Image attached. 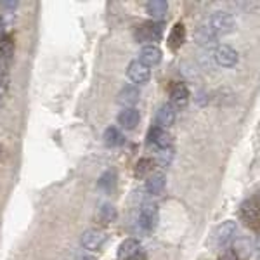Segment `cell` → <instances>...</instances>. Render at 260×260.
<instances>
[{
  "label": "cell",
  "mask_w": 260,
  "mask_h": 260,
  "mask_svg": "<svg viewBox=\"0 0 260 260\" xmlns=\"http://www.w3.org/2000/svg\"><path fill=\"white\" fill-rule=\"evenodd\" d=\"M165 186H167V179L163 174H154L146 180V191L153 196L161 194L163 189H165Z\"/></svg>",
  "instance_id": "obj_17"
},
{
  "label": "cell",
  "mask_w": 260,
  "mask_h": 260,
  "mask_svg": "<svg viewBox=\"0 0 260 260\" xmlns=\"http://www.w3.org/2000/svg\"><path fill=\"white\" fill-rule=\"evenodd\" d=\"M139 120H141L139 111L134 110V108H125V110H121L118 115V123L125 130H134L137 127V123H139Z\"/></svg>",
  "instance_id": "obj_13"
},
{
  "label": "cell",
  "mask_w": 260,
  "mask_h": 260,
  "mask_svg": "<svg viewBox=\"0 0 260 260\" xmlns=\"http://www.w3.org/2000/svg\"><path fill=\"white\" fill-rule=\"evenodd\" d=\"M153 169H154V161L149 160V158H142L136 165V177H139V179L148 177Z\"/></svg>",
  "instance_id": "obj_23"
},
{
  "label": "cell",
  "mask_w": 260,
  "mask_h": 260,
  "mask_svg": "<svg viewBox=\"0 0 260 260\" xmlns=\"http://www.w3.org/2000/svg\"><path fill=\"white\" fill-rule=\"evenodd\" d=\"M118 101L121 104H136L139 101V90L132 85H127L120 90V95H118Z\"/></svg>",
  "instance_id": "obj_21"
},
{
  "label": "cell",
  "mask_w": 260,
  "mask_h": 260,
  "mask_svg": "<svg viewBox=\"0 0 260 260\" xmlns=\"http://www.w3.org/2000/svg\"><path fill=\"white\" fill-rule=\"evenodd\" d=\"M104 144L110 148H116V146L123 144V137H121L120 130L116 127H108L104 130Z\"/></svg>",
  "instance_id": "obj_20"
},
{
  "label": "cell",
  "mask_w": 260,
  "mask_h": 260,
  "mask_svg": "<svg viewBox=\"0 0 260 260\" xmlns=\"http://www.w3.org/2000/svg\"><path fill=\"white\" fill-rule=\"evenodd\" d=\"M146 9H148L151 18L163 19L167 16V11H169V4L165 0H153V2L146 4Z\"/></svg>",
  "instance_id": "obj_18"
},
{
  "label": "cell",
  "mask_w": 260,
  "mask_h": 260,
  "mask_svg": "<svg viewBox=\"0 0 260 260\" xmlns=\"http://www.w3.org/2000/svg\"><path fill=\"white\" fill-rule=\"evenodd\" d=\"M172 158H174V151H172V148L160 149V153H158L156 161L160 163L161 167H167V165H170V163H172Z\"/></svg>",
  "instance_id": "obj_25"
},
{
  "label": "cell",
  "mask_w": 260,
  "mask_h": 260,
  "mask_svg": "<svg viewBox=\"0 0 260 260\" xmlns=\"http://www.w3.org/2000/svg\"><path fill=\"white\" fill-rule=\"evenodd\" d=\"M210 30L213 31V35L219 37V35H229V33L234 31L236 28V21H234L233 16L229 12H222V11H217L212 14L210 18Z\"/></svg>",
  "instance_id": "obj_1"
},
{
  "label": "cell",
  "mask_w": 260,
  "mask_h": 260,
  "mask_svg": "<svg viewBox=\"0 0 260 260\" xmlns=\"http://www.w3.org/2000/svg\"><path fill=\"white\" fill-rule=\"evenodd\" d=\"M2 33H4V21L0 19V37H2Z\"/></svg>",
  "instance_id": "obj_28"
},
{
  "label": "cell",
  "mask_w": 260,
  "mask_h": 260,
  "mask_svg": "<svg viewBox=\"0 0 260 260\" xmlns=\"http://www.w3.org/2000/svg\"><path fill=\"white\" fill-rule=\"evenodd\" d=\"M6 92H7V78H0V103L6 98Z\"/></svg>",
  "instance_id": "obj_26"
},
{
  "label": "cell",
  "mask_w": 260,
  "mask_h": 260,
  "mask_svg": "<svg viewBox=\"0 0 260 260\" xmlns=\"http://www.w3.org/2000/svg\"><path fill=\"white\" fill-rule=\"evenodd\" d=\"M148 141L151 142V144L156 146V148H160V149L170 148V144H172L170 134L167 132V130H163V128H160V127H156V125H154L153 128H149V132H148Z\"/></svg>",
  "instance_id": "obj_12"
},
{
  "label": "cell",
  "mask_w": 260,
  "mask_h": 260,
  "mask_svg": "<svg viewBox=\"0 0 260 260\" xmlns=\"http://www.w3.org/2000/svg\"><path fill=\"white\" fill-rule=\"evenodd\" d=\"M175 121V110L170 104H163L156 113V127L165 130L167 127H172Z\"/></svg>",
  "instance_id": "obj_15"
},
{
  "label": "cell",
  "mask_w": 260,
  "mask_h": 260,
  "mask_svg": "<svg viewBox=\"0 0 260 260\" xmlns=\"http://www.w3.org/2000/svg\"><path fill=\"white\" fill-rule=\"evenodd\" d=\"M127 77L134 83H146L151 77V71L144 64H141L139 61H132L127 68Z\"/></svg>",
  "instance_id": "obj_11"
},
{
  "label": "cell",
  "mask_w": 260,
  "mask_h": 260,
  "mask_svg": "<svg viewBox=\"0 0 260 260\" xmlns=\"http://www.w3.org/2000/svg\"><path fill=\"white\" fill-rule=\"evenodd\" d=\"M234 234H236V224H234L233 220L224 222V224L219 228V231H217V236H215L217 246H219V248L229 246L234 240Z\"/></svg>",
  "instance_id": "obj_7"
},
{
  "label": "cell",
  "mask_w": 260,
  "mask_h": 260,
  "mask_svg": "<svg viewBox=\"0 0 260 260\" xmlns=\"http://www.w3.org/2000/svg\"><path fill=\"white\" fill-rule=\"evenodd\" d=\"M240 215H241V219L245 220V224L248 225V228H251V229L257 231V229H258V219H260V215H258V203H257V198H250V200H246L245 203L241 205Z\"/></svg>",
  "instance_id": "obj_5"
},
{
  "label": "cell",
  "mask_w": 260,
  "mask_h": 260,
  "mask_svg": "<svg viewBox=\"0 0 260 260\" xmlns=\"http://www.w3.org/2000/svg\"><path fill=\"white\" fill-rule=\"evenodd\" d=\"M116 182H118V175H116V170H106L98 180V187L104 192H113L116 187Z\"/></svg>",
  "instance_id": "obj_16"
},
{
  "label": "cell",
  "mask_w": 260,
  "mask_h": 260,
  "mask_svg": "<svg viewBox=\"0 0 260 260\" xmlns=\"http://www.w3.org/2000/svg\"><path fill=\"white\" fill-rule=\"evenodd\" d=\"M158 224V205L153 201L142 203L139 212V225L142 231H153Z\"/></svg>",
  "instance_id": "obj_2"
},
{
  "label": "cell",
  "mask_w": 260,
  "mask_h": 260,
  "mask_svg": "<svg viewBox=\"0 0 260 260\" xmlns=\"http://www.w3.org/2000/svg\"><path fill=\"white\" fill-rule=\"evenodd\" d=\"M215 61L222 68H233L238 62V52L231 45H220L215 50Z\"/></svg>",
  "instance_id": "obj_8"
},
{
  "label": "cell",
  "mask_w": 260,
  "mask_h": 260,
  "mask_svg": "<svg viewBox=\"0 0 260 260\" xmlns=\"http://www.w3.org/2000/svg\"><path fill=\"white\" fill-rule=\"evenodd\" d=\"M163 26L161 23H144L136 30L137 42H158L161 40Z\"/></svg>",
  "instance_id": "obj_6"
},
{
  "label": "cell",
  "mask_w": 260,
  "mask_h": 260,
  "mask_svg": "<svg viewBox=\"0 0 260 260\" xmlns=\"http://www.w3.org/2000/svg\"><path fill=\"white\" fill-rule=\"evenodd\" d=\"M161 61V50L160 47H156V45H146V47H142L141 54H139V62L141 64H144L146 68H153V66H156L158 62Z\"/></svg>",
  "instance_id": "obj_10"
},
{
  "label": "cell",
  "mask_w": 260,
  "mask_h": 260,
  "mask_svg": "<svg viewBox=\"0 0 260 260\" xmlns=\"http://www.w3.org/2000/svg\"><path fill=\"white\" fill-rule=\"evenodd\" d=\"M116 215H118V213H116V208L110 203H104L99 210V219L103 224H111V222H115Z\"/></svg>",
  "instance_id": "obj_22"
},
{
  "label": "cell",
  "mask_w": 260,
  "mask_h": 260,
  "mask_svg": "<svg viewBox=\"0 0 260 260\" xmlns=\"http://www.w3.org/2000/svg\"><path fill=\"white\" fill-rule=\"evenodd\" d=\"M194 39H196V42H198L200 45H205V47H210V45L215 44V39H217V37L213 35V31H212L208 26H201V28H198V30H196Z\"/></svg>",
  "instance_id": "obj_19"
},
{
  "label": "cell",
  "mask_w": 260,
  "mask_h": 260,
  "mask_svg": "<svg viewBox=\"0 0 260 260\" xmlns=\"http://www.w3.org/2000/svg\"><path fill=\"white\" fill-rule=\"evenodd\" d=\"M219 260H238V253L234 250H228L225 253H222V257Z\"/></svg>",
  "instance_id": "obj_27"
},
{
  "label": "cell",
  "mask_w": 260,
  "mask_h": 260,
  "mask_svg": "<svg viewBox=\"0 0 260 260\" xmlns=\"http://www.w3.org/2000/svg\"><path fill=\"white\" fill-rule=\"evenodd\" d=\"M184 42H186V26L182 23L174 24L169 35V47L172 50H179L184 45Z\"/></svg>",
  "instance_id": "obj_14"
},
{
  "label": "cell",
  "mask_w": 260,
  "mask_h": 260,
  "mask_svg": "<svg viewBox=\"0 0 260 260\" xmlns=\"http://www.w3.org/2000/svg\"><path fill=\"white\" fill-rule=\"evenodd\" d=\"M118 257L121 260H146V251L139 241L134 240V238H128L120 245Z\"/></svg>",
  "instance_id": "obj_3"
},
{
  "label": "cell",
  "mask_w": 260,
  "mask_h": 260,
  "mask_svg": "<svg viewBox=\"0 0 260 260\" xmlns=\"http://www.w3.org/2000/svg\"><path fill=\"white\" fill-rule=\"evenodd\" d=\"M104 241H106V234L101 233V231H95V229L85 231L82 236V246L90 251L99 250L101 246L104 245Z\"/></svg>",
  "instance_id": "obj_9"
},
{
  "label": "cell",
  "mask_w": 260,
  "mask_h": 260,
  "mask_svg": "<svg viewBox=\"0 0 260 260\" xmlns=\"http://www.w3.org/2000/svg\"><path fill=\"white\" fill-rule=\"evenodd\" d=\"M14 52V42L11 37H0V59H9Z\"/></svg>",
  "instance_id": "obj_24"
},
{
  "label": "cell",
  "mask_w": 260,
  "mask_h": 260,
  "mask_svg": "<svg viewBox=\"0 0 260 260\" xmlns=\"http://www.w3.org/2000/svg\"><path fill=\"white\" fill-rule=\"evenodd\" d=\"M170 106L174 108V110H182V108L187 106V103H189V90H187L186 83L182 82H174L170 85Z\"/></svg>",
  "instance_id": "obj_4"
}]
</instances>
